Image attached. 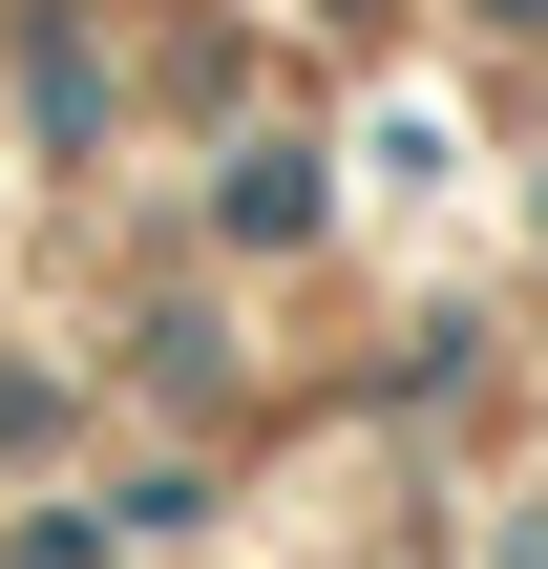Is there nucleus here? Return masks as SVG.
I'll return each instance as SVG.
<instances>
[{
	"instance_id": "f257e3e1",
	"label": "nucleus",
	"mask_w": 548,
	"mask_h": 569,
	"mask_svg": "<svg viewBox=\"0 0 548 569\" xmlns=\"http://www.w3.org/2000/svg\"><path fill=\"white\" fill-rule=\"evenodd\" d=\"M486 21H548V0H486Z\"/></svg>"
}]
</instances>
